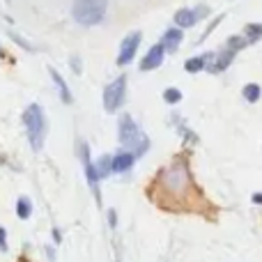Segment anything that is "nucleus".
I'll return each mask as SVG.
<instances>
[{"label":"nucleus","mask_w":262,"mask_h":262,"mask_svg":"<svg viewBox=\"0 0 262 262\" xmlns=\"http://www.w3.org/2000/svg\"><path fill=\"white\" fill-rule=\"evenodd\" d=\"M157 182L161 184L163 193H166L168 198H175V200L186 198V193H189L191 186H193L189 163L182 161V159H177L175 163H170L168 168H163V170L159 172Z\"/></svg>","instance_id":"nucleus-1"},{"label":"nucleus","mask_w":262,"mask_h":262,"mask_svg":"<svg viewBox=\"0 0 262 262\" xmlns=\"http://www.w3.org/2000/svg\"><path fill=\"white\" fill-rule=\"evenodd\" d=\"M118 138H120V145H122L124 152H131L136 159L143 157V154L149 149V138L143 134V129L136 124V120L131 118L129 113L120 115V120H118Z\"/></svg>","instance_id":"nucleus-2"},{"label":"nucleus","mask_w":262,"mask_h":262,"mask_svg":"<svg viewBox=\"0 0 262 262\" xmlns=\"http://www.w3.org/2000/svg\"><path fill=\"white\" fill-rule=\"evenodd\" d=\"M23 124H26L28 143H30L32 152H39L46 143V134H49V124H46V115L39 104H30L23 113Z\"/></svg>","instance_id":"nucleus-3"},{"label":"nucleus","mask_w":262,"mask_h":262,"mask_svg":"<svg viewBox=\"0 0 262 262\" xmlns=\"http://www.w3.org/2000/svg\"><path fill=\"white\" fill-rule=\"evenodd\" d=\"M108 0H74L72 16L78 26H99L106 18Z\"/></svg>","instance_id":"nucleus-4"},{"label":"nucleus","mask_w":262,"mask_h":262,"mask_svg":"<svg viewBox=\"0 0 262 262\" xmlns=\"http://www.w3.org/2000/svg\"><path fill=\"white\" fill-rule=\"evenodd\" d=\"M249 44V39H246L244 35H235V37H228L226 41V49L219 51V53H212L209 55V64H207V72L212 74H221L226 72L228 67H230V62L235 60V55L239 53L244 46Z\"/></svg>","instance_id":"nucleus-5"},{"label":"nucleus","mask_w":262,"mask_h":262,"mask_svg":"<svg viewBox=\"0 0 262 262\" xmlns=\"http://www.w3.org/2000/svg\"><path fill=\"white\" fill-rule=\"evenodd\" d=\"M127 97V74L118 76L104 88V111L106 113H118Z\"/></svg>","instance_id":"nucleus-6"},{"label":"nucleus","mask_w":262,"mask_h":262,"mask_svg":"<svg viewBox=\"0 0 262 262\" xmlns=\"http://www.w3.org/2000/svg\"><path fill=\"white\" fill-rule=\"evenodd\" d=\"M81 161H83V170H85V180H88V186L92 189V195L97 198V203L101 205V191H99V172H97V166L90 157V147L88 143H81Z\"/></svg>","instance_id":"nucleus-7"},{"label":"nucleus","mask_w":262,"mask_h":262,"mask_svg":"<svg viewBox=\"0 0 262 262\" xmlns=\"http://www.w3.org/2000/svg\"><path fill=\"white\" fill-rule=\"evenodd\" d=\"M140 41H143V32H138V30L129 32V35L124 37L122 44H120V53H118V67H127V64L134 62Z\"/></svg>","instance_id":"nucleus-8"},{"label":"nucleus","mask_w":262,"mask_h":262,"mask_svg":"<svg viewBox=\"0 0 262 262\" xmlns=\"http://www.w3.org/2000/svg\"><path fill=\"white\" fill-rule=\"evenodd\" d=\"M163 60H166V49H163L161 44H154L152 49L145 53L143 62H140V69L143 72H152V69H159L163 64Z\"/></svg>","instance_id":"nucleus-9"},{"label":"nucleus","mask_w":262,"mask_h":262,"mask_svg":"<svg viewBox=\"0 0 262 262\" xmlns=\"http://www.w3.org/2000/svg\"><path fill=\"white\" fill-rule=\"evenodd\" d=\"M182 39H184V32H182L180 28H168V30L163 32V37H161L159 44L166 49V53H175V51L180 49Z\"/></svg>","instance_id":"nucleus-10"},{"label":"nucleus","mask_w":262,"mask_h":262,"mask_svg":"<svg viewBox=\"0 0 262 262\" xmlns=\"http://www.w3.org/2000/svg\"><path fill=\"white\" fill-rule=\"evenodd\" d=\"M136 163V157L131 152H118L113 157V172H120V175H124V172H129L131 168H134Z\"/></svg>","instance_id":"nucleus-11"},{"label":"nucleus","mask_w":262,"mask_h":262,"mask_svg":"<svg viewBox=\"0 0 262 262\" xmlns=\"http://www.w3.org/2000/svg\"><path fill=\"white\" fill-rule=\"evenodd\" d=\"M172 18H175V26L182 30V28H193L195 23H198L200 16H198V12H195V9H186L184 7V9H177Z\"/></svg>","instance_id":"nucleus-12"},{"label":"nucleus","mask_w":262,"mask_h":262,"mask_svg":"<svg viewBox=\"0 0 262 262\" xmlns=\"http://www.w3.org/2000/svg\"><path fill=\"white\" fill-rule=\"evenodd\" d=\"M209 55L212 53H205V55H195V58H189L184 62V69L189 74H198V72H203V69H207V64H209Z\"/></svg>","instance_id":"nucleus-13"},{"label":"nucleus","mask_w":262,"mask_h":262,"mask_svg":"<svg viewBox=\"0 0 262 262\" xmlns=\"http://www.w3.org/2000/svg\"><path fill=\"white\" fill-rule=\"evenodd\" d=\"M51 78H53V83H55V88H58V92H60V99H62V104H72L74 101V97H72V92H69V88H67V83H64V78L60 76L55 69H51Z\"/></svg>","instance_id":"nucleus-14"},{"label":"nucleus","mask_w":262,"mask_h":262,"mask_svg":"<svg viewBox=\"0 0 262 262\" xmlns=\"http://www.w3.org/2000/svg\"><path fill=\"white\" fill-rule=\"evenodd\" d=\"M95 166H97V172H99L101 180H106V177L113 172V157H111V154H101L95 161Z\"/></svg>","instance_id":"nucleus-15"},{"label":"nucleus","mask_w":262,"mask_h":262,"mask_svg":"<svg viewBox=\"0 0 262 262\" xmlns=\"http://www.w3.org/2000/svg\"><path fill=\"white\" fill-rule=\"evenodd\" d=\"M172 122H175V129L180 131V134H182V138H184L186 143H191V145H195V143H198V136H195L193 131H191V129L186 127L184 122H182V120H180V115H177V113L172 115Z\"/></svg>","instance_id":"nucleus-16"},{"label":"nucleus","mask_w":262,"mask_h":262,"mask_svg":"<svg viewBox=\"0 0 262 262\" xmlns=\"http://www.w3.org/2000/svg\"><path fill=\"white\" fill-rule=\"evenodd\" d=\"M242 95H244V99L249 101V104H258L260 97H262V88L258 85V83H249V85H244Z\"/></svg>","instance_id":"nucleus-17"},{"label":"nucleus","mask_w":262,"mask_h":262,"mask_svg":"<svg viewBox=\"0 0 262 262\" xmlns=\"http://www.w3.org/2000/svg\"><path fill=\"white\" fill-rule=\"evenodd\" d=\"M244 37L249 39V44H255L258 39H262V23H249L244 28Z\"/></svg>","instance_id":"nucleus-18"},{"label":"nucleus","mask_w":262,"mask_h":262,"mask_svg":"<svg viewBox=\"0 0 262 262\" xmlns=\"http://www.w3.org/2000/svg\"><path fill=\"white\" fill-rule=\"evenodd\" d=\"M32 214V203L28 198H18L16 200V216L21 219V221H26V219H30Z\"/></svg>","instance_id":"nucleus-19"},{"label":"nucleus","mask_w":262,"mask_h":262,"mask_svg":"<svg viewBox=\"0 0 262 262\" xmlns=\"http://www.w3.org/2000/svg\"><path fill=\"white\" fill-rule=\"evenodd\" d=\"M163 99H166V104L175 106V104H180L182 101V92L177 90V88H168V90L163 92Z\"/></svg>","instance_id":"nucleus-20"},{"label":"nucleus","mask_w":262,"mask_h":262,"mask_svg":"<svg viewBox=\"0 0 262 262\" xmlns=\"http://www.w3.org/2000/svg\"><path fill=\"white\" fill-rule=\"evenodd\" d=\"M221 21H223V16H216V18H214V21H212V23H209V26H207V30L203 32V37H200V41H205V39H207V37L212 35V30H214V28H216V26H219V23H221Z\"/></svg>","instance_id":"nucleus-21"},{"label":"nucleus","mask_w":262,"mask_h":262,"mask_svg":"<svg viewBox=\"0 0 262 262\" xmlns=\"http://www.w3.org/2000/svg\"><path fill=\"white\" fill-rule=\"evenodd\" d=\"M0 253H7V230L0 228Z\"/></svg>","instance_id":"nucleus-22"},{"label":"nucleus","mask_w":262,"mask_h":262,"mask_svg":"<svg viewBox=\"0 0 262 262\" xmlns=\"http://www.w3.org/2000/svg\"><path fill=\"white\" fill-rule=\"evenodd\" d=\"M108 223H111V228L118 226V212L115 209H108Z\"/></svg>","instance_id":"nucleus-23"},{"label":"nucleus","mask_w":262,"mask_h":262,"mask_svg":"<svg viewBox=\"0 0 262 262\" xmlns=\"http://www.w3.org/2000/svg\"><path fill=\"white\" fill-rule=\"evenodd\" d=\"M195 12H198L200 18H205L209 14V7H207V5H198V7H195Z\"/></svg>","instance_id":"nucleus-24"},{"label":"nucleus","mask_w":262,"mask_h":262,"mask_svg":"<svg viewBox=\"0 0 262 262\" xmlns=\"http://www.w3.org/2000/svg\"><path fill=\"white\" fill-rule=\"evenodd\" d=\"M12 39H16V41H18V44H21V46H26V49H28V51H32V46H30V44H28V41H26V39H23V37H18V35H16V32H12Z\"/></svg>","instance_id":"nucleus-25"},{"label":"nucleus","mask_w":262,"mask_h":262,"mask_svg":"<svg viewBox=\"0 0 262 262\" xmlns=\"http://www.w3.org/2000/svg\"><path fill=\"white\" fill-rule=\"evenodd\" d=\"M69 62H72V67H74V74H81L83 72V69H81V60H78V58H72Z\"/></svg>","instance_id":"nucleus-26"},{"label":"nucleus","mask_w":262,"mask_h":262,"mask_svg":"<svg viewBox=\"0 0 262 262\" xmlns=\"http://www.w3.org/2000/svg\"><path fill=\"white\" fill-rule=\"evenodd\" d=\"M253 203L255 205H262V193H253Z\"/></svg>","instance_id":"nucleus-27"},{"label":"nucleus","mask_w":262,"mask_h":262,"mask_svg":"<svg viewBox=\"0 0 262 262\" xmlns=\"http://www.w3.org/2000/svg\"><path fill=\"white\" fill-rule=\"evenodd\" d=\"M53 239H55V242H60V239H62V235H60V230H58V228H55V230H53Z\"/></svg>","instance_id":"nucleus-28"},{"label":"nucleus","mask_w":262,"mask_h":262,"mask_svg":"<svg viewBox=\"0 0 262 262\" xmlns=\"http://www.w3.org/2000/svg\"><path fill=\"white\" fill-rule=\"evenodd\" d=\"M21 262H26V260H21Z\"/></svg>","instance_id":"nucleus-29"}]
</instances>
